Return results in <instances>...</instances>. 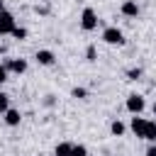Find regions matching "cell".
<instances>
[{"label":"cell","mask_w":156,"mask_h":156,"mask_svg":"<svg viewBox=\"0 0 156 156\" xmlns=\"http://www.w3.org/2000/svg\"><path fill=\"white\" fill-rule=\"evenodd\" d=\"M85 56H88V61H95V56H98L95 54V46H88L85 49Z\"/></svg>","instance_id":"cell-16"},{"label":"cell","mask_w":156,"mask_h":156,"mask_svg":"<svg viewBox=\"0 0 156 156\" xmlns=\"http://www.w3.org/2000/svg\"><path fill=\"white\" fill-rule=\"evenodd\" d=\"M0 12H2V0H0Z\"/></svg>","instance_id":"cell-22"},{"label":"cell","mask_w":156,"mask_h":156,"mask_svg":"<svg viewBox=\"0 0 156 156\" xmlns=\"http://www.w3.org/2000/svg\"><path fill=\"white\" fill-rule=\"evenodd\" d=\"M5 68L12 71V73H24V71H27V61H24V58H10Z\"/></svg>","instance_id":"cell-6"},{"label":"cell","mask_w":156,"mask_h":156,"mask_svg":"<svg viewBox=\"0 0 156 156\" xmlns=\"http://www.w3.org/2000/svg\"><path fill=\"white\" fill-rule=\"evenodd\" d=\"M37 61H39L41 66H51L56 58H54V54H51L49 49H39V51H37Z\"/></svg>","instance_id":"cell-8"},{"label":"cell","mask_w":156,"mask_h":156,"mask_svg":"<svg viewBox=\"0 0 156 156\" xmlns=\"http://www.w3.org/2000/svg\"><path fill=\"white\" fill-rule=\"evenodd\" d=\"M88 93L83 90V88H73V98H85Z\"/></svg>","instance_id":"cell-17"},{"label":"cell","mask_w":156,"mask_h":156,"mask_svg":"<svg viewBox=\"0 0 156 156\" xmlns=\"http://www.w3.org/2000/svg\"><path fill=\"white\" fill-rule=\"evenodd\" d=\"M15 27H17V24H15V17H12L7 10H2V12H0V34H12Z\"/></svg>","instance_id":"cell-3"},{"label":"cell","mask_w":156,"mask_h":156,"mask_svg":"<svg viewBox=\"0 0 156 156\" xmlns=\"http://www.w3.org/2000/svg\"><path fill=\"white\" fill-rule=\"evenodd\" d=\"M71 149H73V144H71V141H61V144L56 146V151H54V154H56V156H71Z\"/></svg>","instance_id":"cell-10"},{"label":"cell","mask_w":156,"mask_h":156,"mask_svg":"<svg viewBox=\"0 0 156 156\" xmlns=\"http://www.w3.org/2000/svg\"><path fill=\"white\" fill-rule=\"evenodd\" d=\"M139 76H141V71H139V68H132V71H129V78H132V80H136Z\"/></svg>","instance_id":"cell-18"},{"label":"cell","mask_w":156,"mask_h":156,"mask_svg":"<svg viewBox=\"0 0 156 156\" xmlns=\"http://www.w3.org/2000/svg\"><path fill=\"white\" fill-rule=\"evenodd\" d=\"M144 105H146V102H144V98H141V95H136V93L127 98V110H129L132 115H139V112L144 110Z\"/></svg>","instance_id":"cell-4"},{"label":"cell","mask_w":156,"mask_h":156,"mask_svg":"<svg viewBox=\"0 0 156 156\" xmlns=\"http://www.w3.org/2000/svg\"><path fill=\"white\" fill-rule=\"evenodd\" d=\"M7 107H10V98H7L5 93H0V112H5Z\"/></svg>","instance_id":"cell-14"},{"label":"cell","mask_w":156,"mask_h":156,"mask_svg":"<svg viewBox=\"0 0 156 156\" xmlns=\"http://www.w3.org/2000/svg\"><path fill=\"white\" fill-rule=\"evenodd\" d=\"M102 39H105L107 44H112V46H122V44H124V34H122L117 27H107V29L102 32Z\"/></svg>","instance_id":"cell-2"},{"label":"cell","mask_w":156,"mask_h":156,"mask_svg":"<svg viewBox=\"0 0 156 156\" xmlns=\"http://www.w3.org/2000/svg\"><path fill=\"white\" fill-rule=\"evenodd\" d=\"M146 124H149V119H144V117H132V132H134L136 136H141V139H144Z\"/></svg>","instance_id":"cell-5"},{"label":"cell","mask_w":156,"mask_h":156,"mask_svg":"<svg viewBox=\"0 0 156 156\" xmlns=\"http://www.w3.org/2000/svg\"><path fill=\"white\" fill-rule=\"evenodd\" d=\"M71 156H88V149H85L83 144H73V149H71Z\"/></svg>","instance_id":"cell-13"},{"label":"cell","mask_w":156,"mask_h":156,"mask_svg":"<svg viewBox=\"0 0 156 156\" xmlns=\"http://www.w3.org/2000/svg\"><path fill=\"white\" fill-rule=\"evenodd\" d=\"M5 80H7V68L0 66V83H5Z\"/></svg>","instance_id":"cell-19"},{"label":"cell","mask_w":156,"mask_h":156,"mask_svg":"<svg viewBox=\"0 0 156 156\" xmlns=\"http://www.w3.org/2000/svg\"><path fill=\"white\" fill-rule=\"evenodd\" d=\"M110 132H112L115 136H122V134H124V124H122L119 119H115V122L110 124Z\"/></svg>","instance_id":"cell-12"},{"label":"cell","mask_w":156,"mask_h":156,"mask_svg":"<svg viewBox=\"0 0 156 156\" xmlns=\"http://www.w3.org/2000/svg\"><path fill=\"white\" fill-rule=\"evenodd\" d=\"M122 15H124V17H136V15H139V5H136L134 0H124V2H122Z\"/></svg>","instance_id":"cell-7"},{"label":"cell","mask_w":156,"mask_h":156,"mask_svg":"<svg viewBox=\"0 0 156 156\" xmlns=\"http://www.w3.org/2000/svg\"><path fill=\"white\" fill-rule=\"evenodd\" d=\"M146 156H156V146H154V144L146 149Z\"/></svg>","instance_id":"cell-20"},{"label":"cell","mask_w":156,"mask_h":156,"mask_svg":"<svg viewBox=\"0 0 156 156\" xmlns=\"http://www.w3.org/2000/svg\"><path fill=\"white\" fill-rule=\"evenodd\" d=\"M20 119H22V117H20V112H17V110H10V107L5 110V122H7L10 127H17V124H20Z\"/></svg>","instance_id":"cell-9"},{"label":"cell","mask_w":156,"mask_h":156,"mask_svg":"<svg viewBox=\"0 0 156 156\" xmlns=\"http://www.w3.org/2000/svg\"><path fill=\"white\" fill-rule=\"evenodd\" d=\"M151 112H154V117H156V102H154V107H151Z\"/></svg>","instance_id":"cell-21"},{"label":"cell","mask_w":156,"mask_h":156,"mask_svg":"<svg viewBox=\"0 0 156 156\" xmlns=\"http://www.w3.org/2000/svg\"><path fill=\"white\" fill-rule=\"evenodd\" d=\"M80 27H83L85 32H90V29L98 27V15H95L93 7H85V10H83V15H80Z\"/></svg>","instance_id":"cell-1"},{"label":"cell","mask_w":156,"mask_h":156,"mask_svg":"<svg viewBox=\"0 0 156 156\" xmlns=\"http://www.w3.org/2000/svg\"><path fill=\"white\" fill-rule=\"evenodd\" d=\"M144 139H149V141H156V122H149V124H146Z\"/></svg>","instance_id":"cell-11"},{"label":"cell","mask_w":156,"mask_h":156,"mask_svg":"<svg viewBox=\"0 0 156 156\" xmlns=\"http://www.w3.org/2000/svg\"><path fill=\"white\" fill-rule=\"evenodd\" d=\"M12 37H15V39H24V37H27V29H22V27H15Z\"/></svg>","instance_id":"cell-15"}]
</instances>
